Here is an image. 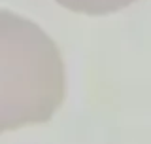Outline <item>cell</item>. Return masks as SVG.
I'll list each match as a JSON object with an SVG mask.
<instances>
[{
  "label": "cell",
  "mask_w": 151,
  "mask_h": 144,
  "mask_svg": "<svg viewBox=\"0 0 151 144\" xmlns=\"http://www.w3.org/2000/svg\"><path fill=\"white\" fill-rule=\"evenodd\" d=\"M15 15L0 12V133L9 131L21 123L9 99H13V84H17V55L9 53L15 42L9 38L17 23Z\"/></svg>",
  "instance_id": "1"
}]
</instances>
